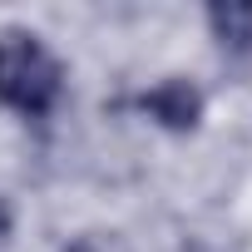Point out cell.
Instances as JSON below:
<instances>
[{
    "label": "cell",
    "mask_w": 252,
    "mask_h": 252,
    "mask_svg": "<svg viewBox=\"0 0 252 252\" xmlns=\"http://www.w3.org/2000/svg\"><path fill=\"white\" fill-rule=\"evenodd\" d=\"M134 104L158 124V129H168V134H193L198 119H203V89H198L193 79H183V74L158 79V84L144 89Z\"/></svg>",
    "instance_id": "cell-2"
},
{
    "label": "cell",
    "mask_w": 252,
    "mask_h": 252,
    "mask_svg": "<svg viewBox=\"0 0 252 252\" xmlns=\"http://www.w3.org/2000/svg\"><path fill=\"white\" fill-rule=\"evenodd\" d=\"M60 252H134V247H129V237H119V232H99V227H94V232H74Z\"/></svg>",
    "instance_id": "cell-4"
},
{
    "label": "cell",
    "mask_w": 252,
    "mask_h": 252,
    "mask_svg": "<svg viewBox=\"0 0 252 252\" xmlns=\"http://www.w3.org/2000/svg\"><path fill=\"white\" fill-rule=\"evenodd\" d=\"M208 30L227 60H252V5H208Z\"/></svg>",
    "instance_id": "cell-3"
},
{
    "label": "cell",
    "mask_w": 252,
    "mask_h": 252,
    "mask_svg": "<svg viewBox=\"0 0 252 252\" xmlns=\"http://www.w3.org/2000/svg\"><path fill=\"white\" fill-rule=\"evenodd\" d=\"M5 237H10V208L0 203V242H5Z\"/></svg>",
    "instance_id": "cell-6"
},
{
    "label": "cell",
    "mask_w": 252,
    "mask_h": 252,
    "mask_svg": "<svg viewBox=\"0 0 252 252\" xmlns=\"http://www.w3.org/2000/svg\"><path fill=\"white\" fill-rule=\"evenodd\" d=\"M178 252H237V247H227V242H218V237H183V247Z\"/></svg>",
    "instance_id": "cell-5"
},
{
    "label": "cell",
    "mask_w": 252,
    "mask_h": 252,
    "mask_svg": "<svg viewBox=\"0 0 252 252\" xmlns=\"http://www.w3.org/2000/svg\"><path fill=\"white\" fill-rule=\"evenodd\" d=\"M64 94V64L35 30H0V104L20 119H50Z\"/></svg>",
    "instance_id": "cell-1"
}]
</instances>
